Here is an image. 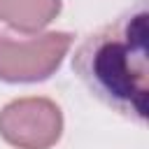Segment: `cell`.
<instances>
[{"label":"cell","mask_w":149,"mask_h":149,"mask_svg":"<svg viewBox=\"0 0 149 149\" xmlns=\"http://www.w3.org/2000/svg\"><path fill=\"white\" fill-rule=\"evenodd\" d=\"M86 88L114 112L144 123L149 100V12L140 0L112 23L91 33L72 56Z\"/></svg>","instance_id":"6da1fadb"},{"label":"cell","mask_w":149,"mask_h":149,"mask_svg":"<svg viewBox=\"0 0 149 149\" xmlns=\"http://www.w3.org/2000/svg\"><path fill=\"white\" fill-rule=\"evenodd\" d=\"M70 47L68 33H51L35 42L16 44L0 33V79L7 81H35L49 77L61 63V56Z\"/></svg>","instance_id":"7a4b0ae2"},{"label":"cell","mask_w":149,"mask_h":149,"mask_svg":"<svg viewBox=\"0 0 149 149\" xmlns=\"http://www.w3.org/2000/svg\"><path fill=\"white\" fill-rule=\"evenodd\" d=\"M0 128L12 144L44 149L61 135V114L47 100H21L5 107Z\"/></svg>","instance_id":"3957f363"}]
</instances>
